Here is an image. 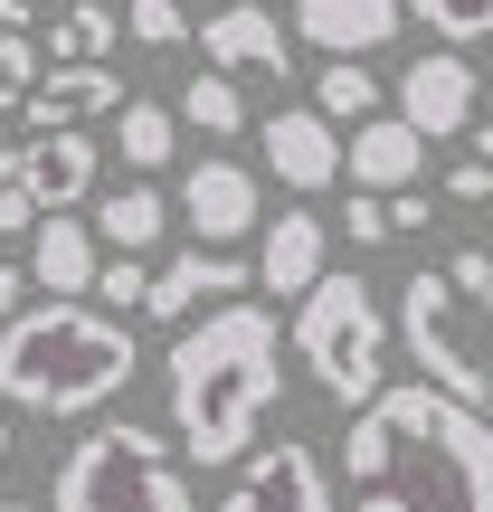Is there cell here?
Here are the masks:
<instances>
[{
	"label": "cell",
	"mask_w": 493,
	"mask_h": 512,
	"mask_svg": "<svg viewBox=\"0 0 493 512\" xmlns=\"http://www.w3.org/2000/svg\"><path fill=\"white\" fill-rule=\"evenodd\" d=\"M342 475L361 512H493V418L437 380H389L342 427Z\"/></svg>",
	"instance_id": "obj_1"
},
{
	"label": "cell",
	"mask_w": 493,
	"mask_h": 512,
	"mask_svg": "<svg viewBox=\"0 0 493 512\" xmlns=\"http://www.w3.org/2000/svg\"><path fill=\"white\" fill-rule=\"evenodd\" d=\"M275 389H285V332L266 304H209V323H190L162 361V399L190 465H247Z\"/></svg>",
	"instance_id": "obj_2"
},
{
	"label": "cell",
	"mask_w": 493,
	"mask_h": 512,
	"mask_svg": "<svg viewBox=\"0 0 493 512\" xmlns=\"http://www.w3.org/2000/svg\"><path fill=\"white\" fill-rule=\"evenodd\" d=\"M133 380V323L105 304H29L0 323V408L29 418H86Z\"/></svg>",
	"instance_id": "obj_3"
},
{
	"label": "cell",
	"mask_w": 493,
	"mask_h": 512,
	"mask_svg": "<svg viewBox=\"0 0 493 512\" xmlns=\"http://www.w3.org/2000/svg\"><path fill=\"white\" fill-rule=\"evenodd\" d=\"M399 351L418 361V380H437L446 399L493 418V256H446L399 285Z\"/></svg>",
	"instance_id": "obj_4"
},
{
	"label": "cell",
	"mask_w": 493,
	"mask_h": 512,
	"mask_svg": "<svg viewBox=\"0 0 493 512\" xmlns=\"http://www.w3.org/2000/svg\"><path fill=\"white\" fill-rule=\"evenodd\" d=\"M48 512H200V503H190V475L171 456V437H152L133 418H105L57 456Z\"/></svg>",
	"instance_id": "obj_5"
},
{
	"label": "cell",
	"mask_w": 493,
	"mask_h": 512,
	"mask_svg": "<svg viewBox=\"0 0 493 512\" xmlns=\"http://www.w3.org/2000/svg\"><path fill=\"white\" fill-rule=\"evenodd\" d=\"M294 351H304L313 389L342 408H370L389 389V313L361 275H323V285L294 304Z\"/></svg>",
	"instance_id": "obj_6"
},
{
	"label": "cell",
	"mask_w": 493,
	"mask_h": 512,
	"mask_svg": "<svg viewBox=\"0 0 493 512\" xmlns=\"http://www.w3.org/2000/svg\"><path fill=\"white\" fill-rule=\"evenodd\" d=\"M209 512H332V475H323V456L304 437H275V446H256L238 465V484Z\"/></svg>",
	"instance_id": "obj_7"
},
{
	"label": "cell",
	"mask_w": 493,
	"mask_h": 512,
	"mask_svg": "<svg viewBox=\"0 0 493 512\" xmlns=\"http://www.w3.org/2000/svg\"><path fill=\"white\" fill-rule=\"evenodd\" d=\"M181 219H190V238H200V247L256 238V228H266V209H256V171L228 162V152H200L190 181H181Z\"/></svg>",
	"instance_id": "obj_8"
},
{
	"label": "cell",
	"mask_w": 493,
	"mask_h": 512,
	"mask_svg": "<svg viewBox=\"0 0 493 512\" xmlns=\"http://www.w3.org/2000/svg\"><path fill=\"white\" fill-rule=\"evenodd\" d=\"M256 152H266V171L285 190H304V200L342 181V133H332L323 105H275L266 124H256Z\"/></svg>",
	"instance_id": "obj_9"
},
{
	"label": "cell",
	"mask_w": 493,
	"mask_h": 512,
	"mask_svg": "<svg viewBox=\"0 0 493 512\" xmlns=\"http://www.w3.org/2000/svg\"><path fill=\"white\" fill-rule=\"evenodd\" d=\"M0 171H10L19 190H29L38 209H76V200H95V143L76 124H57V133H19L10 152H0Z\"/></svg>",
	"instance_id": "obj_10"
},
{
	"label": "cell",
	"mask_w": 493,
	"mask_h": 512,
	"mask_svg": "<svg viewBox=\"0 0 493 512\" xmlns=\"http://www.w3.org/2000/svg\"><path fill=\"white\" fill-rule=\"evenodd\" d=\"M399 114L427 133V143H456V133H475V67H465L456 48H427L399 67Z\"/></svg>",
	"instance_id": "obj_11"
},
{
	"label": "cell",
	"mask_w": 493,
	"mask_h": 512,
	"mask_svg": "<svg viewBox=\"0 0 493 512\" xmlns=\"http://www.w3.org/2000/svg\"><path fill=\"white\" fill-rule=\"evenodd\" d=\"M95 275H105V238H95V219L48 209L38 238H29V285L57 294V304H95Z\"/></svg>",
	"instance_id": "obj_12"
},
{
	"label": "cell",
	"mask_w": 493,
	"mask_h": 512,
	"mask_svg": "<svg viewBox=\"0 0 493 512\" xmlns=\"http://www.w3.org/2000/svg\"><path fill=\"white\" fill-rule=\"evenodd\" d=\"M285 19H294V38L323 48V57H370V48L399 38L408 0H285Z\"/></svg>",
	"instance_id": "obj_13"
},
{
	"label": "cell",
	"mask_w": 493,
	"mask_h": 512,
	"mask_svg": "<svg viewBox=\"0 0 493 512\" xmlns=\"http://www.w3.org/2000/svg\"><path fill=\"white\" fill-rule=\"evenodd\" d=\"M418 171H427V133L408 124V114H370V124H351V143H342V181L351 190H418Z\"/></svg>",
	"instance_id": "obj_14"
},
{
	"label": "cell",
	"mask_w": 493,
	"mask_h": 512,
	"mask_svg": "<svg viewBox=\"0 0 493 512\" xmlns=\"http://www.w3.org/2000/svg\"><path fill=\"white\" fill-rule=\"evenodd\" d=\"M323 275L332 266H323V219H313V209H285V219L256 228V285H266L275 304H304Z\"/></svg>",
	"instance_id": "obj_15"
},
{
	"label": "cell",
	"mask_w": 493,
	"mask_h": 512,
	"mask_svg": "<svg viewBox=\"0 0 493 512\" xmlns=\"http://www.w3.org/2000/svg\"><path fill=\"white\" fill-rule=\"evenodd\" d=\"M247 285H256V266H238L228 247H190V256H171V266L152 275V323H181V313H200V304H238Z\"/></svg>",
	"instance_id": "obj_16"
},
{
	"label": "cell",
	"mask_w": 493,
	"mask_h": 512,
	"mask_svg": "<svg viewBox=\"0 0 493 512\" xmlns=\"http://www.w3.org/2000/svg\"><path fill=\"white\" fill-rule=\"evenodd\" d=\"M200 48H209V67H228V76H275V86H285V19H266L256 0L209 10Z\"/></svg>",
	"instance_id": "obj_17"
},
{
	"label": "cell",
	"mask_w": 493,
	"mask_h": 512,
	"mask_svg": "<svg viewBox=\"0 0 493 512\" xmlns=\"http://www.w3.org/2000/svg\"><path fill=\"white\" fill-rule=\"evenodd\" d=\"M133 95H124V76L114 67H48L38 76V95L19 105V124L29 133H57V124H95V114H124Z\"/></svg>",
	"instance_id": "obj_18"
},
{
	"label": "cell",
	"mask_w": 493,
	"mask_h": 512,
	"mask_svg": "<svg viewBox=\"0 0 493 512\" xmlns=\"http://www.w3.org/2000/svg\"><path fill=\"white\" fill-rule=\"evenodd\" d=\"M162 228H171V200H162L152 181H124L114 200H95V238H105L114 256H143Z\"/></svg>",
	"instance_id": "obj_19"
},
{
	"label": "cell",
	"mask_w": 493,
	"mask_h": 512,
	"mask_svg": "<svg viewBox=\"0 0 493 512\" xmlns=\"http://www.w3.org/2000/svg\"><path fill=\"white\" fill-rule=\"evenodd\" d=\"M114 152H124V171L143 181V171H162L171 152H181V114L152 105V95H133L124 114H114Z\"/></svg>",
	"instance_id": "obj_20"
},
{
	"label": "cell",
	"mask_w": 493,
	"mask_h": 512,
	"mask_svg": "<svg viewBox=\"0 0 493 512\" xmlns=\"http://www.w3.org/2000/svg\"><path fill=\"white\" fill-rule=\"evenodd\" d=\"M124 38V19L105 10V0H76V10H57L48 19V48H57V67H105V48Z\"/></svg>",
	"instance_id": "obj_21"
},
{
	"label": "cell",
	"mask_w": 493,
	"mask_h": 512,
	"mask_svg": "<svg viewBox=\"0 0 493 512\" xmlns=\"http://www.w3.org/2000/svg\"><path fill=\"white\" fill-rule=\"evenodd\" d=\"M181 124H200L209 143L247 133V95H238V76H228V67H200V76L181 86Z\"/></svg>",
	"instance_id": "obj_22"
},
{
	"label": "cell",
	"mask_w": 493,
	"mask_h": 512,
	"mask_svg": "<svg viewBox=\"0 0 493 512\" xmlns=\"http://www.w3.org/2000/svg\"><path fill=\"white\" fill-rule=\"evenodd\" d=\"M313 105H323L332 124H370V114H380V76H370V57H323Z\"/></svg>",
	"instance_id": "obj_23"
},
{
	"label": "cell",
	"mask_w": 493,
	"mask_h": 512,
	"mask_svg": "<svg viewBox=\"0 0 493 512\" xmlns=\"http://www.w3.org/2000/svg\"><path fill=\"white\" fill-rule=\"evenodd\" d=\"M408 19H427L446 48H475V38H493V0H408Z\"/></svg>",
	"instance_id": "obj_24"
},
{
	"label": "cell",
	"mask_w": 493,
	"mask_h": 512,
	"mask_svg": "<svg viewBox=\"0 0 493 512\" xmlns=\"http://www.w3.org/2000/svg\"><path fill=\"white\" fill-rule=\"evenodd\" d=\"M152 275H162V266H143V256H105L95 304H105V313H152Z\"/></svg>",
	"instance_id": "obj_25"
},
{
	"label": "cell",
	"mask_w": 493,
	"mask_h": 512,
	"mask_svg": "<svg viewBox=\"0 0 493 512\" xmlns=\"http://www.w3.org/2000/svg\"><path fill=\"white\" fill-rule=\"evenodd\" d=\"M124 29L143 38V48H190V38H200L181 0H124Z\"/></svg>",
	"instance_id": "obj_26"
},
{
	"label": "cell",
	"mask_w": 493,
	"mask_h": 512,
	"mask_svg": "<svg viewBox=\"0 0 493 512\" xmlns=\"http://www.w3.org/2000/svg\"><path fill=\"white\" fill-rule=\"evenodd\" d=\"M446 200H493V124H475L465 152L446 162Z\"/></svg>",
	"instance_id": "obj_27"
},
{
	"label": "cell",
	"mask_w": 493,
	"mask_h": 512,
	"mask_svg": "<svg viewBox=\"0 0 493 512\" xmlns=\"http://www.w3.org/2000/svg\"><path fill=\"white\" fill-rule=\"evenodd\" d=\"M29 95H38V38L0 29V114H19Z\"/></svg>",
	"instance_id": "obj_28"
},
{
	"label": "cell",
	"mask_w": 493,
	"mask_h": 512,
	"mask_svg": "<svg viewBox=\"0 0 493 512\" xmlns=\"http://www.w3.org/2000/svg\"><path fill=\"white\" fill-rule=\"evenodd\" d=\"M342 228H351V238H361V247H380V238H399V228H389V200H380V190H351V209H342Z\"/></svg>",
	"instance_id": "obj_29"
},
{
	"label": "cell",
	"mask_w": 493,
	"mask_h": 512,
	"mask_svg": "<svg viewBox=\"0 0 493 512\" xmlns=\"http://www.w3.org/2000/svg\"><path fill=\"white\" fill-rule=\"evenodd\" d=\"M38 219H48V209H38L29 190H19L10 171H0V238H38Z\"/></svg>",
	"instance_id": "obj_30"
},
{
	"label": "cell",
	"mask_w": 493,
	"mask_h": 512,
	"mask_svg": "<svg viewBox=\"0 0 493 512\" xmlns=\"http://www.w3.org/2000/svg\"><path fill=\"white\" fill-rule=\"evenodd\" d=\"M427 219H437V200H418V190H389V228H399V238H418Z\"/></svg>",
	"instance_id": "obj_31"
},
{
	"label": "cell",
	"mask_w": 493,
	"mask_h": 512,
	"mask_svg": "<svg viewBox=\"0 0 493 512\" xmlns=\"http://www.w3.org/2000/svg\"><path fill=\"white\" fill-rule=\"evenodd\" d=\"M19 285H29V275H19L10 256H0V323H10V313H19Z\"/></svg>",
	"instance_id": "obj_32"
},
{
	"label": "cell",
	"mask_w": 493,
	"mask_h": 512,
	"mask_svg": "<svg viewBox=\"0 0 493 512\" xmlns=\"http://www.w3.org/2000/svg\"><path fill=\"white\" fill-rule=\"evenodd\" d=\"M19 10H38V19H57V10H76V0H19Z\"/></svg>",
	"instance_id": "obj_33"
},
{
	"label": "cell",
	"mask_w": 493,
	"mask_h": 512,
	"mask_svg": "<svg viewBox=\"0 0 493 512\" xmlns=\"http://www.w3.org/2000/svg\"><path fill=\"white\" fill-rule=\"evenodd\" d=\"M0 465H10V418H0Z\"/></svg>",
	"instance_id": "obj_34"
},
{
	"label": "cell",
	"mask_w": 493,
	"mask_h": 512,
	"mask_svg": "<svg viewBox=\"0 0 493 512\" xmlns=\"http://www.w3.org/2000/svg\"><path fill=\"white\" fill-rule=\"evenodd\" d=\"M0 512H38V503H0Z\"/></svg>",
	"instance_id": "obj_35"
}]
</instances>
